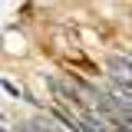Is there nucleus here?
<instances>
[{
    "mask_svg": "<svg viewBox=\"0 0 132 132\" xmlns=\"http://www.w3.org/2000/svg\"><path fill=\"white\" fill-rule=\"evenodd\" d=\"M129 60H132V53H129Z\"/></svg>",
    "mask_w": 132,
    "mask_h": 132,
    "instance_id": "nucleus-3",
    "label": "nucleus"
},
{
    "mask_svg": "<svg viewBox=\"0 0 132 132\" xmlns=\"http://www.w3.org/2000/svg\"><path fill=\"white\" fill-rule=\"evenodd\" d=\"M116 82V89H119V93H126V96L132 99V79H112Z\"/></svg>",
    "mask_w": 132,
    "mask_h": 132,
    "instance_id": "nucleus-1",
    "label": "nucleus"
},
{
    "mask_svg": "<svg viewBox=\"0 0 132 132\" xmlns=\"http://www.w3.org/2000/svg\"><path fill=\"white\" fill-rule=\"evenodd\" d=\"M3 89H7V96H20V89H16V86H13V82H10V79H3Z\"/></svg>",
    "mask_w": 132,
    "mask_h": 132,
    "instance_id": "nucleus-2",
    "label": "nucleus"
}]
</instances>
